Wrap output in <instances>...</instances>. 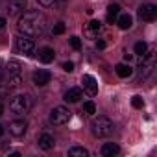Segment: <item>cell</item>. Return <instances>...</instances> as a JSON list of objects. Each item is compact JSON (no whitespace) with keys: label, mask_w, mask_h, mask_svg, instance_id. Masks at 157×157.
I'll list each match as a JSON object with an SVG mask.
<instances>
[{"label":"cell","mask_w":157,"mask_h":157,"mask_svg":"<svg viewBox=\"0 0 157 157\" xmlns=\"http://www.w3.org/2000/svg\"><path fill=\"white\" fill-rule=\"evenodd\" d=\"M26 122L24 120H13L11 124H10V133L13 135V137H22L24 133H26Z\"/></svg>","instance_id":"obj_11"},{"label":"cell","mask_w":157,"mask_h":157,"mask_svg":"<svg viewBox=\"0 0 157 157\" xmlns=\"http://www.w3.org/2000/svg\"><path fill=\"white\" fill-rule=\"evenodd\" d=\"M54 57H56V54H54V50H52L50 46H43V48L39 50V59H41L43 63H52Z\"/></svg>","instance_id":"obj_15"},{"label":"cell","mask_w":157,"mask_h":157,"mask_svg":"<svg viewBox=\"0 0 157 157\" xmlns=\"http://www.w3.org/2000/svg\"><path fill=\"white\" fill-rule=\"evenodd\" d=\"M118 15H120V6L118 4H111L107 8V22H115Z\"/></svg>","instance_id":"obj_19"},{"label":"cell","mask_w":157,"mask_h":157,"mask_svg":"<svg viewBox=\"0 0 157 157\" xmlns=\"http://www.w3.org/2000/svg\"><path fill=\"white\" fill-rule=\"evenodd\" d=\"M6 28V19H2V17H0V32H2Z\"/></svg>","instance_id":"obj_29"},{"label":"cell","mask_w":157,"mask_h":157,"mask_svg":"<svg viewBox=\"0 0 157 157\" xmlns=\"http://www.w3.org/2000/svg\"><path fill=\"white\" fill-rule=\"evenodd\" d=\"M68 43H70V46H72L74 50H80V48H82V41H80V37H76V35H72V37L68 39Z\"/></svg>","instance_id":"obj_23"},{"label":"cell","mask_w":157,"mask_h":157,"mask_svg":"<svg viewBox=\"0 0 157 157\" xmlns=\"http://www.w3.org/2000/svg\"><path fill=\"white\" fill-rule=\"evenodd\" d=\"M30 107H32V100L28 94H15L10 100V111L15 115H24L30 111Z\"/></svg>","instance_id":"obj_2"},{"label":"cell","mask_w":157,"mask_h":157,"mask_svg":"<svg viewBox=\"0 0 157 157\" xmlns=\"http://www.w3.org/2000/svg\"><path fill=\"white\" fill-rule=\"evenodd\" d=\"M2 133H4V128H2V126H0V137H2Z\"/></svg>","instance_id":"obj_31"},{"label":"cell","mask_w":157,"mask_h":157,"mask_svg":"<svg viewBox=\"0 0 157 157\" xmlns=\"http://www.w3.org/2000/svg\"><path fill=\"white\" fill-rule=\"evenodd\" d=\"M131 105H133L135 109H142V107H144V100H142L140 96H133V98H131Z\"/></svg>","instance_id":"obj_24"},{"label":"cell","mask_w":157,"mask_h":157,"mask_svg":"<svg viewBox=\"0 0 157 157\" xmlns=\"http://www.w3.org/2000/svg\"><path fill=\"white\" fill-rule=\"evenodd\" d=\"M0 80H2V72H0Z\"/></svg>","instance_id":"obj_32"},{"label":"cell","mask_w":157,"mask_h":157,"mask_svg":"<svg viewBox=\"0 0 157 157\" xmlns=\"http://www.w3.org/2000/svg\"><path fill=\"white\" fill-rule=\"evenodd\" d=\"M63 70H65V72H72V70H74V63H72V61H65V63H63Z\"/></svg>","instance_id":"obj_26"},{"label":"cell","mask_w":157,"mask_h":157,"mask_svg":"<svg viewBox=\"0 0 157 157\" xmlns=\"http://www.w3.org/2000/svg\"><path fill=\"white\" fill-rule=\"evenodd\" d=\"M17 30L21 32V35L26 37H39L44 33L46 30V19L43 13L39 11H26L19 17L17 22Z\"/></svg>","instance_id":"obj_1"},{"label":"cell","mask_w":157,"mask_h":157,"mask_svg":"<svg viewBox=\"0 0 157 157\" xmlns=\"http://www.w3.org/2000/svg\"><path fill=\"white\" fill-rule=\"evenodd\" d=\"M4 113V104H2V100H0V115Z\"/></svg>","instance_id":"obj_30"},{"label":"cell","mask_w":157,"mask_h":157,"mask_svg":"<svg viewBox=\"0 0 157 157\" xmlns=\"http://www.w3.org/2000/svg\"><path fill=\"white\" fill-rule=\"evenodd\" d=\"M117 24H118L122 30H129V28H131V24H133V19H131V15L124 13V15L117 17Z\"/></svg>","instance_id":"obj_17"},{"label":"cell","mask_w":157,"mask_h":157,"mask_svg":"<svg viewBox=\"0 0 157 157\" xmlns=\"http://www.w3.org/2000/svg\"><path fill=\"white\" fill-rule=\"evenodd\" d=\"M50 78H52V74H50L48 70L39 68V70H35V72L32 74V82H33V85H37V87H44L46 83H50Z\"/></svg>","instance_id":"obj_8"},{"label":"cell","mask_w":157,"mask_h":157,"mask_svg":"<svg viewBox=\"0 0 157 157\" xmlns=\"http://www.w3.org/2000/svg\"><path fill=\"white\" fill-rule=\"evenodd\" d=\"M37 2H39L41 6H44V8H50V6L56 4V0H37Z\"/></svg>","instance_id":"obj_27"},{"label":"cell","mask_w":157,"mask_h":157,"mask_svg":"<svg viewBox=\"0 0 157 157\" xmlns=\"http://www.w3.org/2000/svg\"><path fill=\"white\" fill-rule=\"evenodd\" d=\"M68 155H70V157H87L89 151H87L85 148H82V146H72V148L68 150Z\"/></svg>","instance_id":"obj_20"},{"label":"cell","mask_w":157,"mask_h":157,"mask_svg":"<svg viewBox=\"0 0 157 157\" xmlns=\"http://www.w3.org/2000/svg\"><path fill=\"white\" fill-rule=\"evenodd\" d=\"M100 151H102L104 157H113V155H117V153L120 151V148H118V144H115V142H105Z\"/></svg>","instance_id":"obj_14"},{"label":"cell","mask_w":157,"mask_h":157,"mask_svg":"<svg viewBox=\"0 0 157 157\" xmlns=\"http://www.w3.org/2000/svg\"><path fill=\"white\" fill-rule=\"evenodd\" d=\"M22 10H26V0H11L10 2V8H8L10 13H19Z\"/></svg>","instance_id":"obj_18"},{"label":"cell","mask_w":157,"mask_h":157,"mask_svg":"<svg viewBox=\"0 0 157 157\" xmlns=\"http://www.w3.org/2000/svg\"><path fill=\"white\" fill-rule=\"evenodd\" d=\"M54 144H56V140H54V137H52L50 133H43V135L39 137V148H41V150H52Z\"/></svg>","instance_id":"obj_13"},{"label":"cell","mask_w":157,"mask_h":157,"mask_svg":"<svg viewBox=\"0 0 157 157\" xmlns=\"http://www.w3.org/2000/svg\"><path fill=\"white\" fill-rule=\"evenodd\" d=\"M146 52H148V44H146L144 41H139V43L135 44V54H137V56H144Z\"/></svg>","instance_id":"obj_21"},{"label":"cell","mask_w":157,"mask_h":157,"mask_svg":"<svg viewBox=\"0 0 157 157\" xmlns=\"http://www.w3.org/2000/svg\"><path fill=\"white\" fill-rule=\"evenodd\" d=\"M96 48H98V50H104V48H105V41H102V39L96 41Z\"/></svg>","instance_id":"obj_28"},{"label":"cell","mask_w":157,"mask_h":157,"mask_svg":"<svg viewBox=\"0 0 157 157\" xmlns=\"http://www.w3.org/2000/svg\"><path fill=\"white\" fill-rule=\"evenodd\" d=\"M113 129H115V126H113V122L107 117H98V118L93 120V133L96 137H100V139L109 137L113 133Z\"/></svg>","instance_id":"obj_4"},{"label":"cell","mask_w":157,"mask_h":157,"mask_svg":"<svg viewBox=\"0 0 157 157\" xmlns=\"http://www.w3.org/2000/svg\"><path fill=\"white\" fill-rule=\"evenodd\" d=\"M100 30H102V24H100L98 21H91V22L83 28V35H85L87 39H96L98 33H100Z\"/></svg>","instance_id":"obj_10"},{"label":"cell","mask_w":157,"mask_h":157,"mask_svg":"<svg viewBox=\"0 0 157 157\" xmlns=\"http://www.w3.org/2000/svg\"><path fill=\"white\" fill-rule=\"evenodd\" d=\"M115 72H117L120 78H129V76L133 74V68H131L129 65H126V63H118V65L115 67Z\"/></svg>","instance_id":"obj_16"},{"label":"cell","mask_w":157,"mask_h":157,"mask_svg":"<svg viewBox=\"0 0 157 157\" xmlns=\"http://www.w3.org/2000/svg\"><path fill=\"white\" fill-rule=\"evenodd\" d=\"M83 111H85L87 115H94V113H96V105H94V102H85V104H83Z\"/></svg>","instance_id":"obj_22"},{"label":"cell","mask_w":157,"mask_h":157,"mask_svg":"<svg viewBox=\"0 0 157 157\" xmlns=\"http://www.w3.org/2000/svg\"><path fill=\"white\" fill-rule=\"evenodd\" d=\"M17 50L22 52V54H26V56H30V54H33V50H35V43L32 41V37L21 35V37L17 39Z\"/></svg>","instance_id":"obj_7"},{"label":"cell","mask_w":157,"mask_h":157,"mask_svg":"<svg viewBox=\"0 0 157 157\" xmlns=\"http://www.w3.org/2000/svg\"><path fill=\"white\" fill-rule=\"evenodd\" d=\"M83 94H82V89L80 87H70L67 93H65V100L68 102V104H76V102H80V98H82Z\"/></svg>","instance_id":"obj_12"},{"label":"cell","mask_w":157,"mask_h":157,"mask_svg":"<svg viewBox=\"0 0 157 157\" xmlns=\"http://www.w3.org/2000/svg\"><path fill=\"white\" fill-rule=\"evenodd\" d=\"M82 83H83V89L87 91L89 96H96V93H98V83H96V80H94V76L83 74V76H82Z\"/></svg>","instance_id":"obj_9"},{"label":"cell","mask_w":157,"mask_h":157,"mask_svg":"<svg viewBox=\"0 0 157 157\" xmlns=\"http://www.w3.org/2000/svg\"><path fill=\"white\" fill-rule=\"evenodd\" d=\"M68 120H70V111H68L67 107L57 105V107H54V109L50 111V122H52L54 126H63V124H67Z\"/></svg>","instance_id":"obj_5"},{"label":"cell","mask_w":157,"mask_h":157,"mask_svg":"<svg viewBox=\"0 0 157 157\" xmlns=\"http://www.w3.org/2000/svg\"><path fill=\"white\" fill-rule=\"evenodd\" d=\"M52 33H54V35H61V33H65V24H63V22H57V24L52 28Z\"/></svg>","instance_id":"obj_25"},{"label":"cell","mask_w":157,"mask_h":157,"mask_svg":"<svg viewBox=\"0 0 157 157\" xmlns=\"http://www.w3.org/2000/svg\"><path fill=\"white\" fill-rule=\"evenodd\" d=\"M22 83V65L17 59H11L8 63V85L19 87Z\"/></svg>","instance_id":"obj_3"},{"label":"cell","mask_w":157,"mask_h":157,"mask_svg":"<svg viewBox=\"0 0 157 157\" xmlns=\"http://www.w3.org/2000/svg\"><path fill=\"white\" fill-rule=\"evenodd\" d=\"M137 15H139L140 21L151 22V21H155V17H157V8H155L153 4H142V6L139 8Z\"/></svg>","instance_id":"obj_6"}]
</instances>
